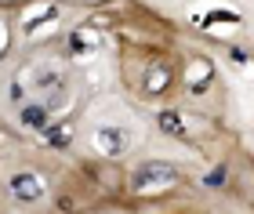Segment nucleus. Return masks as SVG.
Wrapping results in <instances>:
<instances>
[{"label":"nucleus","instance_id":"nucleus-1","mask_svg":"<svg viewBox=\"0 0 254 214\" xmlns=\"http://www.w3.org/2000/svg\"><path fill=\"white\" fill-rule=\"evenodd\" d=\"M175 178H178V171L171 163H142L134 171V189L138 193H145V189H167Z\"/></svg>","mask_w":254,"mask_h":214},{"label":"nucleus","instance_id":"nucleus-2","mask_svg":"<svg viewBox=\"0 0 254 214\" xmlns=\"http://www.w3.org/2000/svg\"><path fill=\"white\" fill-rule=\"evenodd\" d=\"M98 149L106 153V156H120L127 149V134L117 131V127H106V131H98Z\"/></svg>","mask_w":254,"mask_h":214},{"label":"nucleus","instance_id":"nucleus-3","mask_svg":"<svg viewBox=\"0 0 254 214\" xmlns=\"http://www.w3.org/2000/svg\"><path fill=\"white\" fill-rule=\"evenodd\" d=\"M11 189H15L22 200H37L44 193V182L37 174H15V178H11Z\"/></svg>","mask_w":254,"mask_h":214},{"label":"nucleus","instance_id":"nucleus-4","mask_svg":"<svg viewBox=\"0 0 254 214\" xmlns=\"http://www.w3.org/2000/svg\"><path fill=\"white\" fill-rule=\"evenodd\" d=\"M167 80H171V73L164 69V65H153V69L145 73V91H149V95H160V91L167 87Z\"/></svg>","mask_w":254,"mask_h":214},{"label":"nucleus","instance_id":"nucleus-5","mask_svg":"<svg viewBox=\"0 0 254 214\" xmlns=\"http://www.w3.org/2000/svg\"><path fill=\"white\" fill-rule=\"evenodd\" d=\"M22 123L26 127H48V112L40 106H29V109H22Z\"/></svg>","mask_w":254,"mask_h":214},{"label":"nucleus","instance_id":"nucleus-6","mask_svg":"<svg viewBox=\"0 0 254 214\" xmlns=\"http://www.w3.org/2000/svg\"><path fill=\"white\" fill-rule=\"evenodd\" d=\"M160 127H164L167 134H186V123H182L175 112H164V116H160Z\"/></svg>","mask_w":254,"mask_h":214},{"label":"nucleus","instance_id":"nucleus-7","mask_svg":"<svg viewBox=\"0 0 254 214\" xmlns=\"http://www.w3.org/2000/svg\"><path fill=\"white\" fill-rule=\"evenodd\" d=\"M48 138H51V145H69L73 127H55V131H48Z\"/></svg>","mask_w":254,"mask_h":214},{"label":"nucleus","instance_id":"nucleus-8","mask_svg":"<svg viewBox=\"0 0 254 214\" xmlns=\"http://www.w3.org/2000/svg\"><path fill=\"white\" fill-rule=\"evenodd\" d=\"M203 182H207V185H222V182H225V167H214V171L207 174Z\"/></svg>","mask_w":254,"mask_h":214}]
</instances>
